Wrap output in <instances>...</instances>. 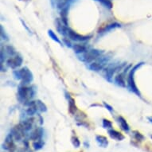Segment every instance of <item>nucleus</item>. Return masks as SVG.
Returning a JSON list of instances; mask_svg holds the SVG:
<instances>
[{"label":"nucleus","mask_w":152,"mask_h":152,"mask_svg":"<svg viewBox=\"0 0 152 152\" xmlns=\"http://www.w3.org/2000/svg\"><path fill=\"white\" fill-rule=\"evenodd\" d=\"M35 89L33 86L27 87L25 85L21 84L18 88L17 98L18 100L20 103H23L24 104H26L28 102H30L32 100L35 95Z\"/></svg>","instance_id":"obj_1"},{"label":"nucleus","mask_w":152,"mask_h":152,"mask_svg":"<svg viewBox=\"0 0 152 152\" xmlns=\"http://www.w3.org/2000/svg\"><path fill=\"white\" fill-rule=\"evenodd\" d=\"M13 75L16 80H22L23 85H28L32 82L34 80V76L27 67H24L19 70H15L13 72Z\"/></svg>","instance_id":"obj_2"},{"label":"nucleus","mask_w":152,"mask_h":152,"mask_svg":"<svg viewBox=\"0 0 152 152\" xmlns=\"http://www.w3.org/2000/svg\"><path fill=\"white\" fill-rule=\"evenodd\" d=\"M143 64H144L143 62H140L136 64L132 69H130L129 74H128V77H127V86L129 88V89L132 92H134L135 94L137 95L138 96H141V93H140V90L135 85V73L137 71V69H139Z\"/></svg>","instance_id":"obj_3"},{"label":"nucleus","mask_w":152,"mask_h":152,"mask_svg":"<svg viewBox=\"0 0 152 152\" xmlns=\"http://www.w3.org/2000/svg\"><path fill=\"white\" fill-rule=\"evenodd\" d=\"M103 53L104 52H103L102 50L92 49V50H88L87 52L78 55V59L81 61L82 62L90 63L100 58V56L102 55Z\"/></svg>","instance_id":"obj_4"},{"label":"nucleus","mask_w":152,"mask_h":152,"mask_svg":"<svg viewBox=\"0 0 152 152\" xmlns=\"http://www.w3.org/2000/svg\"><path fill=\"white\" fill-rule=\"evenodd\" d=\"M126 65V63H122V64H116V63H113V64H110L106 67L104 71V77L106 80L109 82H112V79L115 72L122 69L124 66Z\"/></svg>","instance_id":"obj_5"},{"label":"nucleus","mask_w":152,"mask_h":152,"mask_svg":"<svg viewBox=\"0 0 152 152\" xmlns=\"http://www.w3.org/2000/svg\"><path fill=\"white\" fill-rule=\"evenodd\" d=\"M110 58L107 57H102L100 56V58H97L96 60L93 61V62L90 63L89 65H88V68L92 71L94 72H100L104 68L105 65L107 64Z\"/></svg>","instance_id":"obj_6"},{"label":"nucleus","mask_w":152,"mask_h":152,"mask_svg":"<svg viewBox=\"0 0 152 152\" xmlns=\"http://www.w3.org/2000/svg\"><path fill=\"white\" fill-rule=\"evenodd\" d=\"M65 36L69 37L71 40L76 41V42H85V41L89 40L90 38L92 37V36H85V35L79 34L73 31L72 29H70L68 26L66 27V30H65Z\"/></svg>","instance_id":"obj_7"},{"label":"nucleus","mask_w":152,"mask_h":152,"mask_svg":"<svg viewBox=\"0 0 152 152\" xmlns=\"http://www.w3.org/2000/svg\"><path fill=\"white\" fill-rule=\"evenodd\" d=\"M10 133L12 135L14 140L16 142H20L21 140L26 135V132L23 130L20 124H18L15 127H13L12 129L10 130Z\"/></svg>","instance_id":"obj_8"},{"label":"nucleus","mask_w":152,"mask_h":152,"mask_svg":"<svg viewBox=\"0 0 152 152\" xmlns=\"http://www.w3.org/2000/svg\"><path fill=\"white\" fill-rule=\"evenodd\" d=\"M2 149L5 150L6 151L15 152L16 150V145L15 143V140L12 135L9 133L7 136L6 137L4 142L2 144Z\"/></svg>","instance_id":"obj_9"},{"label":"nucleus","mask_w":152,"mask_h":152,"mask_svg":"<svg viewBox=\"0 0 152 152\" xmlns=\"http://www.w3.org/2000/svg\"><path fill=\"white\" fill-rule=\"evenodd\" d=\"M23 62V59L22 56L19 54H16L14 58H9L7 61V65L13 69H15L17 68L20 67Z\"/></svg>","instance_id":"obj_10"},{"label":"nucleus","mask_w":152,"mask_h":152,"mask_svg":"<svg viewBox=\"0 0 152 152\" xmlns=\"http://www.w3.org/2000/svg\"><path fill=\"white\" fill-rule=\"evenodd\" d=\"M131 67V65L129 66H127V69H124V72H119L116 76L115 77V85H118V86H120V87L122 88H125L126 87V82H125V79H124V76L126 74V72H127V69Z\"/></svg>","instance_id":"obj_11"},{"label":"nucleus","mask_w":152,"mask_h":152,"mask_svg":"<svg viewBox=\"0 0 152 152\" xmlns=\"http://www.w3.org/2000/svg\"><path fill=\"white\" fill-rule=\"evenodd\" d=\"M43 133H44V130L42 127H36L34 130H33L32 132H30V134L29 135V139L33 141L42 140Z\"/></svg>","instance_id":"obj_12"},{"label":"nucleus","mask_w":152,"mask_h":152,"mask_svg":"<svg viewBox=\"0 0 152 152\" xmlns=\"http://www.w3.org/2000/svg\"><path fill=\"white\" fill-rule=\"evenodd\" d=\"M73 0H50L51 2V5L53 7H56L62 10L63 8L66 7L68 6L71 5V3Z\"/></svg>","instance_id":"obj_13"},{"label":"nucleus","mask_w":152,"mask_h":152,"mask_svg":"<svg viewBox=\"0 0 152 152\" xmlns=\"http://www.w3.org/2000/svg\"><path fill=\"white\" fill-rule=\"evenodd\" d=\"M107 133L112 140H115L116 141H122L125 139V136L123 135L122 133H120V132L114 129H112V128L107 131Z\"/></svg>","instance_id":"obj_14"},{"label":"nucleus","mask_w":152,"mask_h":152,"mask_svg":"<svg viewBox=\"0 0 152 152\" xmlns=\"http://www.w3.org/2000/svg\"><path fill=\"white\" fill-rule=\"evenodd\" d=\"M96 142L100 147L106 148L108 146V140L104 135H96Z\"/></svg>","instance_id":"obj_15"},{"label":"nucleus","mask_w":152,"mask_h":152,"mask_svg":"<svg viewBox=\"0 0 152 152\" xmlns=\"http://www.w3.org/2000/svg\"><path fill=\"white\" fill-rule=\"evenodd\" d=\"M68 100H69V112L70 114L75 115L77 112V107L75 104V100L73 98L69 96Z\"/></svg>","instance_id":"obj_16"},{"label":"nucleus","mask_w":152,"mask_h":152,"mask_svg":"<svg viewBox=\"0 0 152 152\" xmlns=\"http://www.w3.org/2000/svg\"><path fill=\"white\" fill-rule=\"evenodd\" d=\"M118 123L120 124V127L123 131H124L126 132H128L130 131V126L127 123L126 120L123 116H119L118 117Z\"/></svg>","instance_id":"obj_17"},{"label":"nucleus","mask_w":152,"mask_h":152,"mask_svg":"<svg viewBox=\"0 0 152 152\" xmlns=\"http://www.w3.org/2000/svg\"><path fill=\"white\" fill-rule=\"evenodd\" d=\"M72 49L74 50V52L77 54H81L87 52V47L84 45H80V44H75L72 45Z\"/></svg>","instance_id":"obj_18"},{"label":"nucleus","mask_w":152,"mask_h":152,"mask_svg":"<svg viewBox=\"0 0 152 152\" xmlns=\"http://www.w3.org/2000/svg\"><path fill=\"white\" fill-rule=\"evenodd\" d=\"M69 6H68L66 7L63 8L62 10H61V19L62 21V23L65 26H68V11H69Z\"/></svg>","instance_id":"obj_19"},{"label":"nucleus","mask_w":152,"mask_h":152,"mask_svg":"<svg viewBox=\"0 0 152 152\" xmlns=\"http://www.w3.org/2000/svg\"><path fill=\"white\" fill-rule=\"evenodd\" d=\"M119 27H121V25H120V24H119V23H112V24H109V25L106 26L105 27L102 28L101 30H100L99 33L108 32V31L113 30V29H115V28H119Z\"/></svg>","instance_id":"obj_20"},{"label":"nucleus","mask_w":152,"mask_h":152,"mask_svg":"<svg viewBox=\"0 0 152 152\" xmlns=\"http://www.w3.org/2000/svg\"><path fill=\"white\" fill-rule=\"evenodd\" d=\"M35 104H36V107L38 112H45L47 111V107L44 103L40 100H35Z\"/></svg>","instance_id":"obj_21"},{"label":"nucleus","mask_w":152,"mask_h":152,"mask_svg":"<svg viewBox=\"0 0 152 152\" xmlns=\"http://www.w3.org/2000/svg\"><path fill=\"white\" fill-rule=\"evenodd\" d=\"M4 50H5V53H7L9 56H15V55L17 54V53H16V50H15V47L12 46V45H6L5 47H4Z\"/></svg>","instance_id":"obj_22"},{"label":"nucleus","mask_w":152,"mask_h":152,"mask_svg":"<svg viewBox=\"0 0 152 152\" xmlns=\"http://www.w3.org/2000/svg\"><path fill=\"white\" fill-rule=\"evenodd\" d=\"M44 141L42 140H36V141H34L33 142V147H34V149L35 151H38V150H41L44 147Z\"/></svg>","instance_id":"obj_23"},{"label":"nucleus","mask_w":152,"mask_h":152,"mask_svg":"<svg viewBox=\"0 0 152 152\" xmlns=\"http://www.w3.org/2000/svg\"><path fill=\"white\" fill-rule=\"evenodd\" d=\"M48 35L50 36V37L51 38V39H52V40H53L57 43H59V44H61V45L62 44V43H61V42L60 41V39L58 38V36L56 35V34H55V33L53 32L52 30H48Z\"/></svg>","instance_id":"obj_24"},{"label":"nucleus","mask_w":152,"mask_h":152,"mask_svg":"<svg viewBox=\"0 0 152 152\" xmlns=\"http://www.w3.org/2000/svg\"><path fill=\"white\" fill-rule=\"evenodd\" d=\"M132 134H133V136L135 137V139L137 140V141L141 142V141H143V140H144L145 137L140 133V132H137V131H133V132H132Z\"/></svg>","instance_id":"obj_25"},{"label":"nucleus","mask_w":152,"mask_h":152,"mask_svg":"<svg viewBox=\"0 0 152 152\" xmlns=\"http://www.w3.org/2000/svg\"><path fill=\"white\" fill-rule=\"evenodd\" d=\"M71 142H72V145H73V147L75 148H78V147H80V142L79 139H78L76 135H72V138H71Z\"/></svg>","instance_id":"obj_26"},{"label":"nucleus","mask_w":152,"mask_h":152,"mask_svg":"<svg viewBox=\"0 0 152 152\" xmlns=\"http://www.w3.org/2000/svg\"><path fill=\"white\" fill-rule=\"evenodd\" d=\"M86 117V115L84 112H78V113H76L75 114V119L77 120V121L78 122H82L83 120Z\"/></svg>","instance_id":"obj_27"},{"label":"nucleus","mask_w":152,"mask_h":152,"mask_svg":"<svg viewBox=\"0 0 152 152\" xmlns=\"http://www.w3.org/2000/svg\"><path fill=\"white\" fill-rule=\"evenodd\" d=\"M0 36H1V38L4 41H8L9 40V37H8V35L7 34V33H6L5 30H4V28L2 25L0 26Z\"/></svg>","instance_id":"obj_28"},{"label":"nucleus","mask_w":152,"mask_h":152,"mask_svg":"<svg viewBox=\"0 0 152 152\" xmlns=\"http://www.w3.org/2000/svg\"><path fill=\"white\" fill-rule=\"evenodd\" d=\"M102 125L103 127L105 128V129H111L112 127V123L108 120H106V119H104L102 121Z\"/></svg>","instance_id":"obj_29"},{"label":"nucleus","mask_w":152,"mask_h":152,"mask_svg":"<svg viewBox=\"0 0 152 152\" xmlns=\"http://www.w3.org/2000/svg\"><path fill=\"white\" fill-rule=\"evenodd\" d=\"M96 1H98L100 3H102L105 7L108 8V9H111L112 7V3L110 0H96Z\"/></svg>","instance_id":"obj_30"},{"label":"nucleus","mask_w":152,"mask_h":152,"mask_svg":"<svg viewBox=\"0 0 152 152\" xmlns=\"http://www.w3.org/2000/svg\"><path fill=\"white\" fill-rule=\"evenodd\" d=\"M63 42H64V43H65V45H66V46H68V47H69V48H72V43L70 42V41H69V38L65 37V38L63 39Z\"/></svg>","instance_id":"obj_31"},{"label":"nucleus","mask_w":152,"mask_h":152,"mask_svg":"<svg viewBox=\"0 0 152 152\" xmlns=\"http://www.w3.org/2000/svg\"><path fill=\"white\" fill-rule=\"evenodd\" d=\"M17 152H32V151L27 147H24L23 148H19Z\"/></svg>","instance_id":"obj_32"},{"label":"nucleus","mask_w":152,"mask_h":152,"mask_svg":"<svg viewBox=\"0 0 152 152\" xmlns=\"http://www.w3.org/2000/svg\"><path fill=\"white\" fill-rule=\"evenodd\" d=\"M103 104H104V107H106V108H107V109L110 112H113V107H112L111 105H109L108 104H107L106 102H103Z\"/></svg>","instance_id":"obj_33"},{"label":"nucleus","mask_w":152,"mask_h":152,"mask_svg":"<svg viewBox=\"0 0 152 152\" xmlns=\"http://www.w3.org/2000/svg\"><path fill=\"white\" fill-rule=\"evenodd\" d=\"M21 22H22V23H23V26H25V27H26V30H27L28 31H29V33H30V30H29V28H28L27 26H26L25 23H24V22H23V20H21Z\"/></svg>","instance_id":"obj_34"},{"label":"nucleus","mask_w":152,"mask_h":152,"mask_svg":"<svg viewBox=\"0 0 152 152\" xmlns=\"http://www.w3.org/2000/svg\"><path fill=\"white\" fill-rule=\"evenodd\" d=\"M84 144H85V147H89V144H88V142L87 143V141H85V142H84Z\"/></svg>","instance_id":"obj_35"},{"label":"nucleus","mask_w":152,"mask_h":152,"mask_svg":"<svg viewBox=\"0 0 152 152\" xmlns=\"http://www.w3.org/2000/svg\"><path fill=\"white\" fill-rule=\"evenodd\" d=\"M147 120H149L150 123H152V117H147Z\"/></svg>","instance_id":"obj_36"},{"label":"nucleus","mask_w":152,"mask_h":152,"mask_svg":"<svg viewBox=\"0 0 152 152\" xmlns=\"http://www.w3.org/2000/svg\"><path fill=\"white\" fill-rule=\"evenodd\" d=\"M151 139H152V135H151Z\"/></svg>","instance_id":"obj_37"},{"label":"nucleus","mask_w":152,"mask_h":152,"mask_svg":"<svg viewBox=\"0 0 152 152\" xmlns=\"http://www.w3.org/2000/svg\"><path fill=\"white\" fill-rule=\"evenodd\" d=\"M6 152H9V151H6Z\"/></svg>","instance_id":"obj_38"}]
</instances>
